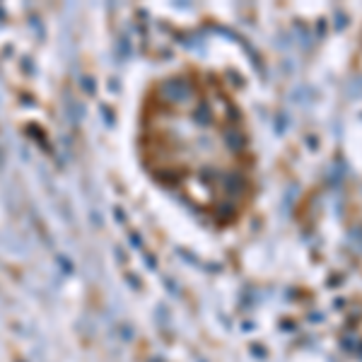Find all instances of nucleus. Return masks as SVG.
<instances>
[{"label":"nucleus","mask_w":362,"mask_h":362,"mask_svg":"<svg viewBox=\"0 0 362 362\" xmlns=\"http://www.w3.org/2000/svg\"><path fill=\"white\" fill-rule=\"evenodd\" d=\"M138 154L162 188L215 224H232L251 200L254 160L234 97L208 70L160 78L138 114Z\"/></svg>","instance_id":"obj_1"}]
</instances>
